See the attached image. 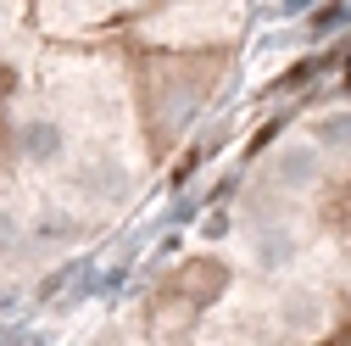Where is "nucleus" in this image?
Wrapping results in <instances>:
<instances>
[{"mask_svg":"<svg viewBox=\"0 0 351 346\" xmlns=\"http://www.w3.org/2000/svg\"><path fill=\"white\" fill-rule=\"evenodd\" d=\"M217 290H223V263H212V257H195V263H184L179 274L162 285V296H156V330H179V324H190Z\"/></svg>","mask_w":351,"mask_h":346,"instance_id":"f257e3e1","label":"nucleus"},{"mask_svg":"<svg viewBox=\"0 0 351 346\" xmlns=\"http://www.w3.org/2000/svg\"><path fill=\"white\" fill-rule=\"evenodd\" d=\"M23 146H34L39 157H62V128L56 123H34L28 135H23Z\"/></svg>","mask_w":351,"mask_h":346,"instance_id":"f03ea898","label":"nucleus"},{"mask_svg":"<svg viewBox=\"0 0 351 346\" xmlns=\"http://www.w3.org/2000/svg\"><path fill=\"white\" fill-rule=\"evenodd\" d=\"M329 218H335L340 229H351V179L329 190Z\"/></svg>","mask_w":351,"mask_h":346,"instance_id":"7ed1b4c3","label":"nucleus"},{"mask_svg":"<svg viewBox=\"0 0 351 346\" xmlns=\"http://www.w3.org/2000/svg\"><path fill=\"white\" fill-rule=\"evenodd\" d=\"M313 173V151H295V162H285V179H306Z\"/></svg>","mask_w":351,"mask_h":346,"instance_id":"20e7f679","label":"nucleus"}]
</instances>
